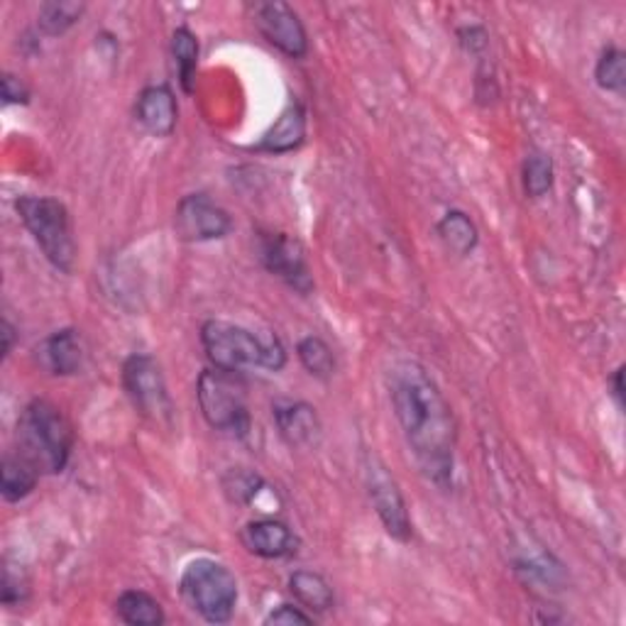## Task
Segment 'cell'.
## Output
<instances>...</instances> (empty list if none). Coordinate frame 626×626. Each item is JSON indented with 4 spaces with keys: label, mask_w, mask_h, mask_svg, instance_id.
<instances>
[{
    "label": "cell",
    "mask_w": 626,
    "mask_h": 626,
    "mask_svg": "<svg viewBox=\"0 0 626 626\" xmlns=\"http://www.w3.org/2000/svg\"><path fill=\"white\" fill-rule=\"evenodd\" d=\"M137 123L155 137H169L176 127V98L169 86H147L135 106Z\"/></svg>",
    "instance_id": "7c38bea8"
},
{
    "label": "cell",
    "mask_w": 626,
    "mask_h": 626,
    "mask_svg": "<svg viewBox=\"0 0 626 626\" xmlns=\"http://www.w3.org/2000/svg\"><path fill=\"white\" fill-rule=\"evenodd\" d=\"M196 396L204 419L211 429L235 435V439H245L250 433V406H247L243 384L235 380V375L216 370V367L201 372L196 384Z\"/></svg>",
    "instance_id": "8992f818"
},
{
    "label": "cell",
    "mask_w": 626,
    "mask_h": 626,
    "mask_svg": "<svg viewBox=\"0 0 626 626\" xmlns=\"http://www.w3.org/2000/svg\"><path fill=\"white\" fill-rule=\"evenodd\" d=\"M614 394H617L619 400H622V394H624V390H622V370H617V375H614Z\"/></svg>",
    "instance_id": "4dcf8cb0"
},
{
    "label": "cell",
    "mask_w": 626,
    "mask_h": 626,
    "mask_svg": "<svg viewBox=\"0 0 626 626\" xmlns=\"http://www.w3.org/2000/svg\"><path fill=\"white\" fill-rule=\"evenodd\" d=\"M13 343H15V328L10 326V321L5 318L3 321V357L13 353Z\"/></svg>",
    "instance_id": "f546056e"
},
{
    "label": "cell",
    "mask_w": 626,
    "mask_h": 626,
    "mask_svg": "<svg viewBox=\"0 0 626 626\" xmlns=\"http://www.w3.org/2000/svg\"><path fill=\"white\" fill-rule=\"evenodd\" d=\"M25 582L23 580H13V575H10V568H5L3 575V602L5 604H15V602H23L25 598Z\"/></svg>",
    "instance_id": "f1b7e54d"
},
{
    "label": "cell",
    "mask_w": 626,
    "mask_h": 626,
    "mask_svg": "<svg viewBox=\"0 0 626 626\" xmlns=\"http://www.w3.org/2000/svg\"><path fill=\"white\" fill-rule=\"evenodd\" d=\"M311 622L314 619L309 614L292 607V604H282V607H277L270 617L265 619V624H311Z\"/></svg>",
    "instance_id": "83f0119b"
},
{
    "label": "cell",
    "mask_w": 626,
    "mask_h": 626,
    "mask_svg": "<svg viewBox=\"0 0 626 626\" xmlns=\"http://www.w3.org/2000/svg\"><path fill=\"white\" fill-rule=\"evenodd\" d=\"M594 78L604 88V91H622L626 84V62L624 52L617 47L604 49L598 69H594Z\"/></svg>",
    "instance_id": "d4e9b609"
},
{
    "label": "cell",
    "mask_w": 626,
    "mask_h": 626,
    "mask_svg": "<svg viewBox=\"0 0 626 626\" xmlns=\"http://www.w3.org/2000/svg\"><path fill=\"white\" fill-rule=\"evenodd\" d=\"M255 25L265 39L284 54L299 59L309 49V39H306V29L302 25L299 15L282 3V0H267V3H255Z\"/></svg>",
    "instance_id": "8fae6325"
},
{
    "label": "cell",
    "mask_w": 626,
    "mask_h": 626,
    "mask_svg": "<svg viewBox=\"0 0 626 626\" xmlns=\"http://www.w3.org/2000/svg\"><path fill=\"white\" fill-rule=\"evenodd\" d=\"M201 343L206 357L216 370L241 375L245 370H282L286 363L284 345L272 333H255L250 328L237 326L221 318H211L201 328Z\"/></svg>",
    "instance_id": "7a4b0ae2"
},
{
    "label": "cell",
    "mask_w": 626,
    "mask_h": 626,
    "mask_svg": "<svg viewBox=\"0 0 626 626\" xmlns=\"http://www.w3.org/2000/svg\"><path fill=\"white\" fill-rule=\"evenodd\" d=\"M72 445L74 431L59 406L47 400H35L25 406L17 421V449L37 472H62Z\"/></svg>",
    "instance_id": "3957f363"
},
{
    "label": "cell",
    "mask_w": 626,
    "mask_h": 626,
    "mask_svg": "<svg viewBox=\"0 0 626 626\" xmlns=\"http://www.w3.org/2000/svg\"><path fill=\"white\" fill-rule=\"evenodd\" d=\"M123 384L135 409L152 424H172V396H169L162 367L150 355H131L123 365Z\"/></svg>",
    "instance_id": "52a82bcc"
},
{
    "label": "cell",
    "mask_w": 626,
    "mask_h": 626,
    "mask_svg": "<svg viewBox=\"0 0 626 626\" xmlns=\"http://www.w3.org/2000/svg\"><path fill=\"white\" fill-rule=\"evenodd\" d=\"M390 400L421 472L445 490L453 482L458 429L439 384L419 363H396L390 372Z\"/></svg>",
    "instance_id": "6da1fadb"
},
{
    "label": "cell",
    "mask_w": 626,
    "mask_h": 626,
    "mask_svg": "<svg viewBox=\"0 0 626 626\" xmlns=\"http://www.w3.org/2000/svg\"><path fill=\"white\" fill-rule=\"evenodd\" d=\"M15 211L23 218L25 228L35 237L49 265L64 274L74 272L76 243L64 204L49 196H23L17 198Z\"/></svg>",
    "instance_id": "277c9868"
},
{
    "label": "cell",
    "mask_w": 626,
    "mask_h": 626,
    "mask_svg": "<svg viewBox=\"0 0 626 626\" xmlns=\"http://www.w3.org/2000/svg\"><path fill=\"white\" fill-rule=\"evenodd\" d=\"M182 594L206 622H231L237 604V580L231 568L213 559H196L182 573Z\"/></svg>",
    "instance_id": "5b68a950"
},
{
    "label": "cell",
    "mask_w": 626,
    "mask_h": 626,
    "mask_svg": "<svg viewBox=\"0 0 626 626\" xmlns=\"http://www.w3.org/2000/svg\"><path fill=\"white\" fill-rule=\"evenodd\" d=\"M274 421L280 429L282 439L292 445V449H304V445H314L321 435V421L314 406L304 402H277L274 404Z\"/></svg>",
    "instance_id": "5bb4252c"
},
{
    "label": "cell",
    "mask_w": 626,
    "mask_h": 626,
    "mask_svg": "<svg viewBox=\"0 0 626 626\" xmlns=\"http://www.w3.org/2000/svg\"><path fill=\"white\" fill-rule=\"evenodd\" d=\"M225 492L237 504H255L257 496H260L267 487L262 482L260 475H253L247 470H233L225 477Z\"/></svg>",
    "instance_id": "484cf974"
},
{
    "label": "cell",
    "mask_w": 626,
    "mask_h": 626,
    "mask_svg": "<svg viewBox=\"0 0 626 626\" xmlns=\"http://www.w3.org/2000/svg\"><path fill=\"white\" fill-rule=\"evenodd\" d=\"M365 480H367V492H370V500L377 514H380L386 533L396 541H409L412 519L409 512H406V502L400 492V484L394 482V477L386 472L384 465L377 461L375 455H367Z\"/></svg>",
    "instance_id": "ba28073f"
},
{
    "label": "cell",
    "mask_w": 626,
    "mask_h": 626,
    "mask_svg": "<svg viewBox=\"0 0 626 626\" xmlns=\"http://www.w3.org/2000/svg\"><path fill=\"white\" fill-rule=\"evenodd\" d=\"M306 133V113L302 103L292 101L284 108L277 123L270 127V133L262 137L260 147L267 152H290L304 140Z\"/></svg>",
    "instance_id": "2e32d148"
},
{
    "label": "cell",
    "mask_w": 626,
    "mask_h": 626,
    "mask_svg": "<svg viewBox=\"0 0 626 626\" xmlns=\"http://www.w3.org/2000/svg\"><path fill=\"white\" fill-rule=\"evenodd\" d=\"M553 186V162L551 157L533 152L524 162V188L531 198H541L551 192Z\"/></svg>",
    "instance_id": "cb8c5ba5"
},
{
    "label": "cell",
    "mask_w": 626,
    "mask_h": 626,
    "mask_svg": "<svg viewBox=\"0 0 626 626\" xmlns=\"http://www.w3.org/2000/svg\"><path fill=\"white\" fill-rule=\"evenodd\" d=\"M172 54L179 69V82H182L184 91H194V78H196V66H198V42L192 29L179 27L172 35Z\"/></svg>",
    "instance_id": "44dd1931"
},
{
    "label": "cell",
    "mask_w": 626,
    "mask_h": 626,
    "mask_svg": "<svg viewBox=\"0 0 626 626\" xmlns=\"http://www.w3.org/2000/svg\"><path fill=\"white\" fill-rule=\"evenodd\" d=\"M84 15V5L82 3H45L42 10H39V27L42 33L49 37L64 35L69 27H74L78 23V17Z\"/></svg>",
    "instance_id": "603a6c76"
},
{
    "label": "cell",
    "mask_w": 626,
    "mask_h": 626,
    "mask_svg": "<svg viewBox=\"0 0 626 626\" xmlns=\"http://www.w3.org/2000/svg\"><path fill=\"white\" fill-rule=\"evenodd\" d=\"M118 619L131 626H159L164 624V612L152 594L143 590H125L115 602Z\"/></svg>",
    "instance_id": "e0dca14e"
},
{
    "label": "cell",
    "mask_w": 626,
    "mask_h": 626,
    "mask_svg": "<svg viewBox=\"0 0 626 626\" xmlns=\"http://www.w3.org/2000/svg\"><path fill=\"white\" fill-rule=\"evenodd\" d=\"M39 363L45 365L47 372L69 377L76 375L84 365V345L82 337L72 328L57 331L47 337V341L37 347Z\"/></svg>",
    "instance_id": "9a60e30c"
},
{
    "label": "cell",
    "mask_w": 626,
    "mask_h": 626,
    "mask_svg": "<svg viewBox=\"0 0 626 626\" xmlns=\"http://www.w3.org/2000/svg\"><path fill=\"white\" fill-rule=\"evenodd\" d=\"M174 225L179 237L186 243L218 241V237H225L233 231V221L225 208L218 206L206 194H192L182 198L176 206Z\"/></svg>",
    "instance_id": "9c48e42d"
},
{
    "label": "cell",
    "mask_w": 626,
    "mask_h": 626,
    "mask_svg": "<svg viewBox=\"0 0 626 626\" xmlns=\"http://www.w3.org/2000/svg\"><path fill=\"white\" fill-rule=\"evenodd\" d=\"M296 353H299V360L306 370H309V375L318 377V380H328V377L335 372V355L331 351V345L321 341V337L316 335L304 337Z\"/></svg>",
    "instance_id": "7402d4cb"
},
{
    "label": "cell",
    "mask_w": 626,
    "mask_h": 626,
    "mask_svg": "<svg viewBox=\"0 0 626 626\" xmlns=\"http://www.w3.org/2000/svg\"><path fill=\"white\" fill-rule=\"evenodd\" d=\"M37 484V470L29 465L23 455H8L0 465V492H3L5 502H20L35 490Z\"/></svg>",
    "instance_id": "d6986e66"
},
{
    "label": "cell",
    "mask_w": 626,
    "mask_h": 626,
    "mask_svg": "<svg viewBox=\"0 0 626 626\" xmlns=\"http://www.w3.org/2000/svg\"><path fill=\"white\" fill-rule=\"evenodd\" d=\"M0 86H3V101L10 106V103H27V98H29V91H27V86L20 82L17 76L13 74H5L3 76V82H0Z\"/></svg>",
    "instance_id": "4316f807"
},
{
    "label": "cell",
    "mask_w": 626,
    "mask_h": 626,
    "mask_svg": "<svg viewBox=\"0 0 626 626\" xmlns=\"http://www.w3.org/2000/svg\"><path fill=\"white\" fill-rule=\"evenodd\" d=\"M260 257L267 270L280 277L284 284H290L294 292L309 294L314 290L309 262H306V253L296 237L286 233L262 235Z\"/></svg>",
    "instance_id": "30bf717a"
},
{
    "label": "cell",
    "mask_w": 626,
    "mask_h": 626,
    "mask_svg": "<svg viewBox=\"0 0 626 626\" xmlns=\"http://www.w3.org/2000/svg\"><path fill=\"white\" fill-rule=\"evenodd\" d=\"M439 235L443 245L455 255H470L477 245V228L463 211H451L441 218Z\"/></svg>",
    "instance_id": "ffe728a7"
},
{
    "label": "cell",
    "mask_w": 626,
    "mask_h": 626,
    "mask_svg": "<svg viewBox=\"0 0 626 626\" xmlns=\"http://www.w3.org/2000/svg\"><path fill=\"white\" fill-rule=\"evenodd\" d=\"M243 543L247 551L260 555V559H286V555L296 553V545H299L290 526L277 519H257L247 524L243 529Z\"/></svg>",
    "instance_id": "4fadbf2b"
},
{
    "label": "cell",
    "mask_w": 626,
    "mask_h": 626,
    "mask_svg": "<svg viewBox=\"0 0 626 626\" xmlns=\"http://www.w3.org/2000/svg\"><path fill=\"white\" fill-rule=\"evenodd\" d=\"M290 590L311 612H328L335 602L331 585L314 570H296L290 578Z\"/></svg>",
    "instance_id": "ac0fdd59"
}]
</instances>
